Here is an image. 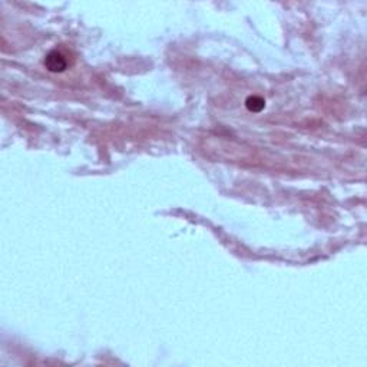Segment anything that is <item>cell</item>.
Here are the masks:
<instances>
[{
    "label": "cell",
    "mask_w": 367,
    "mask_h": 367,
    "mask_svg": "<svg viewBox=\"0 0 367 367\" xmlns=\"http://www.w3.org/2000/svg\"><path fill=\"white\" fill-rule=\"evenodd\" d=\"M45 66L50 72H64L68 68V59L59 50H50L45 57Z\"/></svg>",
    "instance_id": "obj_1"
},
{
    "label": "cell",
    "mask_w": 367,
    "mask_h": 367,
    "mask_svg": "<svg viewBox=\"0 0 367 367\" xmlns=\"http://www.w3.org/2000/svg\"><path fill=\"white\" fill-rule=\"evenodd\" d=\"M246 105H247V108L251 112H260L261 109H264L266 101L263 98H260V96H250L246 101Z\"/></svg>",
    "instance_id": "obj_2"
}]
</instances>
